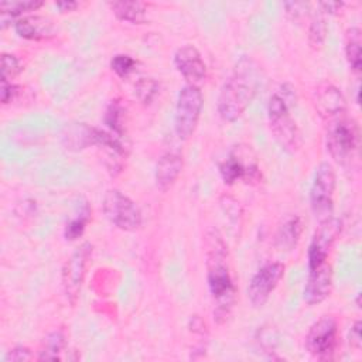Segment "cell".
<instances>
[{
    "mask_svg": "<svg viewBox=\"0 0 362 362\" xmlns=\"http://www.w3.org/2000/svg\"><path fill=\"white\" fill-rule=\"evenodd\" d=\"M158 90L160 85L153 78H140L134 85V93L137 99L144 105H150L158 95Z\"/></svg>",
    "mask_w": 362,
    "mask_h": 362,
    "instance_id": "25",
    "label": "cell"
},
{
    "mask_svg": "<svg viewBox=\"0 0 362 362\" xmlns=\"http://www.w3.org/2000/svg\"><path fill=\"white\" fill-rule=\"evenodd\" d=\"M257 66L252 58H240L221 88L218 113L225 122L238 120L250 105L257 89Z\"/></svg>",
    "mask_w": 362,
    "mask_h": 362,
    "instance_id": "2",
    "label": "cell"
},
{
    "mask_svg": "<svg viewBox=\"0 0 362 362\" xmlns=\"http://www.w3.org/2000/svg\"><path fill=\"white\" fill-rule=\"evenodd\" d=\"M345 4L342 1H322L318 4L320 10L324 13V14H335L338 11H341V8L344 7Z\"/></svg>",
    "mask_w": 362,
    "mask_h": 362,
    "instance_id": "34",
    "label": "cell"
},
{
    "mask_svg": "<svg viewBox=\"0 0 362 362\" xmlns=\"http://www.w3.org/2000/svg\"><path fill=\"white\" fill-rule=\"evenodd\" d=\"M57 7H58L62 13H65V11H72V10H75V8L78 7V3H76V1H59V3H57Z\"/></svg>",
    "mask_w": 362,
    "mask_h": 362,
    "instance_id": "35",
    "label": "cell"
},
{
    "mask_svg": "<svg viewBox=\"0 0 362 362\" xmlns=\"http://www.w3.org/2000/svg\"><path fill=\"white\" fill-rule=\"evenodd\" d=\"M110 68L112 71L120 76V78H126L129 76L134 68H136V61L134 58H132L130 55H126V54H117L112 58L110 61Z\"/></svg>",
    "mask_w": 362,
    "mask_h": 362,
    "instance_id": "27",
    "label": "cell"
},
{
    "mask_svg": "<svg viewBox=\"0 0 362 362\" xmlns=\"http://www.w3.org/2000/svg\"><path fill=\"white\" fill-rule=\"evenodd\" d=\"M314 107L322 119L331 120L345 113L346 100L337 86L322 83L314 92Z\"/></svg>",
    "mask_w": 362,
    "mask_h": 362,
    "instance_id": "14",
    "label": "cell"
},
{
    "mask_svg": "<svg viewBox=\"0 0 362 362\" xmlns=\"http://www.w3.org/2000/svg\"><path fill=\"white\" fill-rule=\"evenodd\" d=\"M65 348V335L62 331H54L48 334L38 354L40 361H58L61 359V354Z\"/></svg>",
    "mask_w": 362,
    "mask_h": 362,
    "instance_id": "23",
    "label": "cell"
},
{
    "mask_svg": "<svg viewBox=\"0 0 362 362\" xmlns=\"http://www.w3.org/2000/svg\"><path fill=\"white\" fill-rule=\"evenodd\" d=\"M44 3L37 0H20V1H1L0 3V25L4 30L11 20L18 17L25 11H34L40 8Z\"/></svg>",
    "mask_w": 362,
    "mask_h": 362,
    "instance_id": "20",
    "label": "cell"
},
{
    "mask_svg": "<svg viewBox=\"0 0 362 362\" xmlns=\"http://www.w3.org/2000/svg\"><path fill=\"white\" fill-rule=\"evenodd\" d=\"M175 69L191 83L197 85L206 76V65L194 45H182L174 54Z\"/></svg>",
    "mask_w": 362,
    "mask_h": 362,
    "instance_id": "13",
    "label": "cell"
},
{
    "mask_svg": "<svg viewBox=\"0 0 362 362\" xmlns=\"http://www.w3.org/2000/svg\"><path fill=\"white\" fill-rule=\"evenodd\" d=\"M284 276V264L279 262L267 263L260 267L249 281L247 298L256 308L263 307L269 300L270 294L277 287L279 281Z\"/></svg>",
    "mask_w": 362,
    "mask_h": 362,
    "instance_id": "11",
    "label": "cell"
},
{
    "mask_svg": "<svg viewBox=\"0 0 362 362\" xmlns=\"http://www.w3.org/2000/svg\"><path fill=\"white\" fill-rule=\"evenodd\" d=\"M31 358H33V354L27 346H16L7 352L4 359L7 362H24V361H30Z\"/></svg>",
    "mask_w": 362,
    "mask_h": 362,
    "instance_id": "31",
    "label": "cell"
},
{
    "mask_svg": "<svg viewBox=\"0 0 362 362\" xmlns=\"http://www.w3.org/2000/svg\"><path fill=\"white\" fill-rule=\"evenodd\" d=\"M102 209L105 216L119 229L126 232L137 230L143 216L139 206L119 189H109L103 195Z\"/></svg>",
    "mask_w": 362,
    "mask_h": 362,
    "instance_id": "6",
    "label": "cell"
},
{
    "mask_svg": "<svg viewBox=\"0 0 362 362\" xmlns=\"http://www.w3.org/2000/svg\"><path fill=\"white\" fill-rule=\"evenodd\" d=\"M64 137L66 139V146L69 148L81 150L96 143V127H89L83 123H79L71 127L68 134Z\"/></svg>",
    "mask_w": 362,
    "mask_h": 362,
    "instance_id": "21",
    "label": "cell"
},
{
    "mask_svg": "<svg viewBox=\"0 0 362 362\" xmlns=\"http://www.w3.org/2000/svg\"><path fill=\"white\" fill-rule=\"evenodd\" d=\"M335 170L329 163H321L314 173L311 189H310V204L314 216L318 222L332 216L334 209V191H335Z\"/></svg>",
    "mask_w": 362,
    "mask_h": 362,
    "instance_id": "5",
    "label": "cell"
},
{
    "mask_svg": "<svg viewBox=\"0 0 362 362\" xmlns=\"http://www.w3.org/2000/svg\"><path fill=\"white\" fill-rule=\"evenodd\" d=\"M303 222L298 215L286 216L276 232V246L283 252L293 250L301 236Z\"/></svg>",
    "mask_w": 362,
    "mask_h": 362,
    "instance_id": "18",
    "label": "cell"
},
{
    "mask_svg": "<svg viewBox=\"0 0 362 362\" xmlns=\"http://www.w3.org/2000/svg\"><path fill=\"white\" fill-rule=\"evenodd\" d=\"M90 256H92V245L89 242H83L72 252V255L64 263L62 273H61V283H62L64 294L68 303L72 305L76 303L79 297Z\"/></svg>",
    "mask_w": 362,
    "mask_h": 362,
    "instance_id": "7",
    "label": "cell"
},
{
    "mask_svg": "<svg viewBox=\"0 0 362 362\" xmlns=\"http://www.w3.org/2000/svg\"><path fill=\"white\" fill-rule=\"evenodd\" d=\"M107 6L119 20L130 24H143L147 18V8L141 1H110Z\"/></svg>",
    "mask_w": 362,
    "mask_h": 362,
    "instance_id": "19",
    "label": "cell"
},
{
    "mask_svg": "<svg viewBox=\"0 0 362 362\" xmlns=\"http://www.w3.org/2000/svg\"><path fill=\"white\" fill-rule=\"evenodd\" d=\"M18 93V86L14 85L13 82H4L1 81V89H0V96H1V102L3 103H8L11 102L16 95Z\"/></svg>",
    "mask_w": 362,
    "mask_h": 362,
    "instance_id": "33",
    "label": "cell"
},
{
    "mask_svg": "<svg viewBox=\"0 0 362 362\" xmlns=\"http://www.w3.org/2000/svg\"><path fill=\"white\" fill-rule=\"evenodd\" d=\"M206 280L214 298V318L223 324L232 313L236 298V288L228 263V247L216 229H211L205 236Z\"/></svg>",
    "mask_w": 362,
    "mask_h": 362,
    "instance_id": "1",
    "label": "cell"
},
{
    "mask_svg": "<svg viewBox=\"0 0 362 362\" xmlns=\"http://www.w3.org/2000/svg\"><path fill=\"white\" fill-rule=\"evenodd\" d=\"M361 321L356 320L352 325H351V329H349V334H348V342H349V346H352L355 351H359L361 349V345H362V338H361Z\"/></svg>",
    "mask_w": 362,
    "mask_h": 362,
    "instance_id": "32",
    "label": "cell"
},
{
    "mask_svg": "<svg viewBox=\"0 0 362 362\" xmlns=\"http://www.w3.org/2000/svg\"><path fill=\"white\" fill-rule=\"evenodd\" d=\"M331 286H332V272H331V266L327 262L315 269H310L307 283L303 291L304 301L310 305L322 303L329 296Z\"/></svg>",
    "mask_w": 362,
    "mask_h": 362,
    "instance_id": "15",
    "label": "cell"
},
{
    "mask_svg": "<svg viewBox=\"0 0 362 362\" xmlns=\"http://www.w3.org/2000/svg\"><path fill=\"white\" fill-rule=\"evenodd\" d=\"M310 4L308 3H298V1H288L284 3V8H286V14L291 18V20H298L301 17H304L308 11Z\"/></svg>",
    "mask_w": 362,
    "mask_h": 362,
    "instance_id": "30",
    "label": "cell"
},
{
    "mask_svg": "<svg viewBox=\"0 0 362 362\" xmlns=\"http://www.w3.org/2000/svg\"><path fill=\"white\" fill-rule=\"evenodd\" d=\"M219 174L225 184L232 185L242 180L245 182H256L260 180V168L249 147H238L219 165Z\"/></svg>",
    "mask_w": 362,
    "mask_h": 362,
    "instance_id": "9",
    "label": "cell"
},
{
    "mask_svg": "<svg viewBox=\"0 0 362 362\" xmlns=\"http://www.w3.org/2000/svg\"><path fill=\"white\" fill-rule=\"evenodd\" d=\"M182 171V157L177 151L164 153L156 165L154 180L160 191H168Z\"/></svg>",
    "mask_w": 362,
    "mask_h": 362,
    "instance_id": "16",
    "label": "cell"
},
{
    "mask_svg": "<svg viewBox=\"0 0 362 362\" xmlns=\"http://www.w3.org/2000/svg\"><path fill=\"white\" fill-rule=\"evenodd\" d=\"M21 72V64L13 54L1 55V81L11 82Z\"/></svg>",
    "mask_w": 362,
    "mask_h": 362,
    "instance_id": "28",
    "label": "cell"
},
{
    "mask_svg": "<svg viewBox=\"0 0 362 362\" xmlns=\"http://www.w3.org/2000/svg\"><path fill=\"white\" fill-rule=\"evenodd\" d=\"M325 143L327 150L337 163L346 161L358 143V132L354 122L345 119L344 115L328 120Z\"/></svg>",
    "mask_w": 362,
    "mask_h": 362,
    "instance_id": "8",
    "label": "cell"
},
{
    "mask_svg": "<svg viewBox=\"0 0 362 362\" xmlns=\"http://www.w3.org/2000/svg\"><path fill=\"white\" fill-rule=\"evenodd\" d=\"M361 30L358 27H352L346 33V41H345V57L351 66V69L355 74L361 72L362 66V58H361Z\"/></svg>",
    "mask_w": 362,
    "mask_h": 362,
    "instance_id": "22",
    "label": "cell"
},
{
    "mask_svg": "<svg viewBox=\"0 0 362 362\" xmlns=\"http://www.w3.org/2000/svg\"><path fill=\"white\" fill-rule=\"evenodd\" d=\"M327 20L325 14L320 10L315 11L311 17V23L308 27V44L313 49H321L325 38H327Z\"/></svg>",
    "mask_w": 362,
    "mask_h": 362,
    "instance_id": "24",
    "label": "cell"
},
{
    "mask_svg": "<svg viewBox=\"0 0 362 362\" xmlns=\"http://www.w3.org/2000/svg\"><path fill=\"white\" fill-rule=\"evenodd\" d=\"M356 305H358V307H361V294H358V296H356Z\"/></svg>",
    "mask_w": 362,
    "mask_h": 362,
    "instance_id": "36",
    "label": "cell"
},
{
    "mask_svg": "<svg viewBox=\"0 0 362 362\" xmlns=\"http://www.w3.org/2000/svg\"><path fill=\"white\" fill-rule=\"evenodd\" d=\"M337 345L338 325L331 315H324L315 321L305 335V348L317 359H331Z\"/></svg>",
    "mask_w": 362,
    "mask_h": 362,
    "instance_id": "10",
    "label": "cell"
},
{
    "mask_svg": "<svg viewBox=\"0 0 362 362\" xmlns=\"http://www.w3.org/2000/svg\"><path fill=\"white\" fill-rule=\"evenodd\" d=\"M88 219H89V211L88 208L81 212L76 218L71 219L66 225H65V229H64V236L66 240H76L78 238L82 236L85 228H86V223H88Z\"/></svg>",
    "mask_w": 362,
    "mask_h": 362,
    "instance_id": "26",
    "label": "cell"
},
{
    "mask_svg": "<svg viewBox=\"0 0 362 362\" xmlns=\"http://www.w3.org/2000/svg\"><path fill=\"white\" fill-rule=\"evenodd\" d=\"M294 90L288 85H283L276 90L267 103V117L270 130L283 150L296 153L303 146L301 132L290 113V106L294 102Z\"/></svg>",
    "mask_w": 362,
    "mask_h": 362,
    "instance_id": "3",
    "label": "cell"
},
{
    "mask_svg": "<svg viewBox=\"0 0 362 362\" xmlns=\"http://www.w3.org/2000/svg\"><path fill=\"white\" fill-rule=\"evenodd\" d=\"M16 33L25 40H45L54 35V25L51 20L41 16L21 17L14 23Z\"/></svg>",
    "mask_w": 362,
    "mask_h": 362,
    "instance_id": "17",
    "label": "cell"
},
{
    "mask_svg": "<svg viewBox=\"0 0 362 362\" xmlns=\"http://www.w3.org/2000/svg\"><path fill=\"white\" fill-rule=\"evenodd\" d=\"M106 124L110 127L112 133L122 136L123 133V127H122V107L117 102L110 103L107 112H106Z\"/></svg>",
    "mask_w": 362,
    "mask_h": 362,
    "instance_id": "29",
    "label": "cell"
},
{
    "mask_svg": "<svg viewBox=\"0 0 362 362\" xmlns=\"http://www.w3.org/2000/svg\"><path fill=\"white\" fill-rule=\"evenodd\" d=\"M202 105V92L197 85L188 83L180 89L174 119V129L180 139L185 140L192 136L201 116Z\"/></svg>",
    "mask_w": 362,
    "mask_h": 362,
    "instance_id": "4",
    "label": "cell"
},
{
    "mask_svg": "<svg viewBox=\"0 0 362 362\" xmlns=\"http://www.w3.org/2000/svg\"><path fill=\"white\" fill-rule=\"evenodd\" d=\"M341 228V221L334 216L320 222L308 246V270L315 269L327 262L328 252L339 236Z\"/></svg>",
    "mask_w": 362,
    "mask_h": 362,
    "instance_id": "12",
    "label": "cell"
}]
</instances>
